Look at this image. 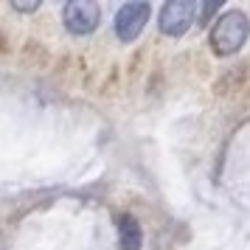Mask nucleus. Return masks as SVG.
<instances>
[{"mask_svg": "<svg viewBox=\"0 0 250 250\" xmlns=\"http://www.w3.org/2000/svg\"><path fill=\"white\" fill-rule=\"evenodd\" d=\"M250 37V20L242 12H225L222 17H216L214 28H211V45L216 54H236L239 48L248 42Z\"/></svg>", "mask_w": 250, "mask_h": 250, "instance_id": "f257e3e1", "label": "nucleus"}, {"mask_svg": "<svg viewBox=\"0 0 250 250\" xmlns=\"http://www.w3.org/2000/svg\"><path fill=\"white\" fill-rule=\"evenodd\" d=\"M194 12L197 6L191 0H169L160 12V31L169 37H183L194 23Z\"/></svg>", "mask_w": 250, "mask_h": 250, "instance_id": "f03ea898", "label": "nucleus"}, {"mask_svg": "<svg viewBox=\"0 0 250 250\" xmlns=\"http://www.w3.org/2000/svg\"><path fill=\"white\" fill-rule=\"evenodd\" d=\"M146 23H149V3H126L115 14V34L124 42H132L144 31Z\"/></svg>", "mask_w": 250, "mask_h": 250, "instance_id": "7ed1b4c3", "label": "nucleus"}, {"mask_svg": "<svg viewBox=\"0 0 250 250\" xmlns=\"http://www.w3.org/2000/svg\"><path fill=\"white\" fill-rule=\"evenodd\" d=\"M62 17H65L68 31H73V34H90L93 28L99 25L102 12H99V6L93 0H73V3L65 6Z\"/></svg>", "mask_w": 250, "mask_h": 250, "instance_id": "20e7f679", "label": "nucleus"}, {"mask_svg": "<svg viewBox=\"0 0 250 250\" xmlns=\"http://www.w3.org/2000/svg\"><path fill=\"white\" fill-rule=\"evenodd\" d=\"M118 236H121V248L124 250H141V245H144L141 225H138L135 216H129V214H124L118 219Z\"/></svg>", "mask_w": 250, "mask_h": 250, "instance_id": "39448f33", "label": "nucleus"}, {"mask_svg": "<svg viewBox=\"0 0 250 250\" xmlns=\"http://www.w3.org/2000/svg\"><path fill=\"white\" fill-rule=\"evenodd\" d=\"M216 9H219V3H208V6H200V20L205 23V20H208V17H211Z\"/></svg>", "mask_w": 250, "mask_h": 250, "instance_id": "423d86ee", "label": "nucleus"}, {"mask_svg": "<svg viewBox=\"0 0 250 250\" xmlns=\"http://www.w3.org/2000/svg\"><path fill=\"white\" fill-rule=\"evenodd\" d=\"M37 6H40V3H17V0H14V9H17V12H34Z\"/></svg>", "mask_w": 250, "mask_h": 250, "instance_id": "0eeeda50", "label": "nucleus"}]
</instances>
